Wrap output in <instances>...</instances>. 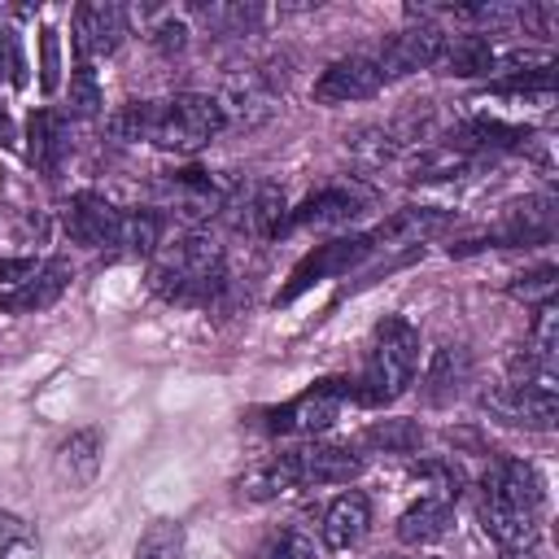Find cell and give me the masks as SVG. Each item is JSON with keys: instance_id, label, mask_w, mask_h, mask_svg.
Masks as SVG:
<instances>
[{"instance_id": "9a60e30c", "label": "cell", "mask_w": 559, "mask_h": 559, "mask_svg": "<svg viewBox=\"0 0 559 559\" xmlns=\"http://www.w3.org/2000/svg\"><path fill=\"white\" fill-rule=\"evenodd\" d=\"M66 288H70V262L66 258H48L17 288L0 293V310H9V314H39V310L57 306Z\"/></svg>"}, {"instance_id": "52a82bcc", "label": "cell", "mask_w": 559, "mask_h": 559, "mask_svg": "<svg viewBox=\"0 0 559 559\" xmlns=\"http://www.w3.org/2000/svg\"><path fill=\"white\" fill-rule=\"evenodd\" d=\"M376 245H371V236L367 231H354V236H341V240H328V245H314L297 266H293V275H288V284L280 288V301H293V297H301L310 284H319V280H332V275H345L349 266H358L367 253H371Z\"/></svg>"}, {"instance_id": "f1b7e54d", "label": "cell", "mask_w": 559, "mask_h": 559, "mask_svg": "<svg viewBox=\"0 0 559 559\" xmlns=\"http://www.w3.org/2000/svg\"><path fill=\"white\" fill-rule=\"evenodd\" d=\"M100 105H105V96H100L96 70H92L87 61H79L74 74H70V114H74V118H96Z\"/></svg>"}, {"instance_id": "83f0119b", "label": "cell", "mask_w": 559, "mask_h": 559, "mask_svg": "<svg viewBox=\"0 0 559 559\" xmlns=\"http://www.w3.org/2000/svg\"><path fill=\"white\" fill-rule=\"evenodd\" d=\"M131 559H183V524L179 520H153L140 533Z\"/></svg>"}, {"instance_id": "8d00e7d4", "label": "cell", "mask_w": 559, "mask_h": 559, "mask_svg": "<svg viewBox=\"0 0 559 559\" xmlns=\"http://www.w3.org/2000/svg\"><path fill=\"white\" fill-rule=\"evenodd\" d=\"M0 144H13V127H9V114L0 109Z\"/></svg>"}, {"instance_id": "4dcf8cb0", "label": "cell", "mask_w": 559, "mask_h": 559, "mask_svg": "<svg viewBox=\"0 0 559 559\" xmlns=\"http://www.w3.org/2000/svg\"><path fill=\"white\" fill-rule=\"evenodd\" d=\"M555 266L546 262V266H533V271H520L515 280H511V293L520 297V301H537V306H546V301H555Z\"/></svg>"}, {"instance_id": "e0dca14e", "label": "cell", "mask_w": 559, "mask_h": 559, "mask_svg": "<svg viewBox=\"0 0 559 559\" xmlns=\"http://www.w3.org/2000/svg\"><path fill=\"white\" fill-rule=\"evenodd\" d=\"M70 153V118L57 109H35L26 118V157L35 170H44L48 179L66 166Z\"/></svg>"}, {"instance_id": "cb8c5ba5", "label": "cell", "mask_w": 559, "mask_h": 559, "mask_svg": "<svg viewBox=\"0 0 559 559\" xmlns=\"http://www.w3.org/2000/svg\"><path fill=\"white\" fill-rule=\"evenodd\" d=\"M524 358H528L533 367H542V371L555 376V367H559V314H555V301L537 306L533 328H528V349H524Z\"/></svg>"}, {"instance_id": "d6986e66", "label": "cell", "mask_w": 559, "mask_h": 559, "mask_svg": "<svg viewBox=\"0 0 559 559\" xmlns=\"http://www.w3.org/2000/svg\"><path fill=\"white\" fill-rule=\"evenodd\" d=\"M467 380H472V354H467L463 345H437V349L428 354L419 393H424L428 406H441V402H454Z\"/></svg>"}, {"instance_id": "7a4b0ae2", "label": "cell", "mask_w": 559, "mask_h": 559, "mask_svg": "<svg viewBox=\"0 0 559 559\" xmlns=\"http://www.w3.org/2000/svg\"><path fill=\"white\" fill-rule=\"evenodd\" d=\"M480 520L485 533L507 550L524 555L542 537V480L533 463L498 454L480 476Z\"/></svg>"}, {"instance_id": "f546056e", "label": "cell", "mask_w": 559, "mask_h": 559, "mask_svg": "<svg viewBox=\"0 0 559 559\" xmlns=\"http://www.w3.org/2000/svg\"><path fill=\"white\" fill-rule=\"evenodd\" d=\"M0 559H39V537L9 511H0Z\"/></svg>"}, {"instance_id": "484cf974", "label": "cell", "mask_w": 559, "mask_h": 559, "mask_svg": "<svg viewBox=\"0 0 559 559\" xmlns=\"http://www.w3.org/2000/svg\"><path fill=\"white\" fill-rule=\"evenodd\" d=\"M192 13L218 35H245L262 22V4H192Z\"/></svg>"}, {"instance_id": "9c48e42d", "label": "cell", "mask_w": 559, "mask_h": 559, "mask_svg": "<svg viewBox=\"0 0 559 559\" xmlns=\"http://www.w3.org/2000/svg\"><path fill=\"white\" fill-rule=\"evenodd\" d=\"M550 201H528L515 205L502 223L485 227L480 236H467L459 245H450V253H476V249H511V245H533V240H550Z\"/></svg>"}, {"instance_id": "277c9868", "label": "cell", "mask_w": 559, "mask_h": 559, "mask_svg": "<svg viewBox=\"0 0 559 559\" xmlns=\"http://www.w3.org/2000/svg\"><path fill=\"white\" fill-rule=\"evenodd\" d=\"M415 371H419V332L406 319L389 314L371 332L362 371L354 380V402H362V406H393L411 389Z\"/></svg>"}, {"instance_id": "603a6c76", "label": "cell", "mask_w": 559, "mask_h": 559, "mask_svg": "<svg viewBox=\"0 0 559 559\" xmlns=\"http://www.w3.org/2000/svg\"><path fill=\"white\" fill-rule=\"evenodd\" d=\"M96 472H100V432H96V428L70 432V437L57 445V476H61L70 489H79V485H87Z\"/></svg>"}, {"instance_id": "5bb4252c", "label": "cell", "mask_w": 559, "mask_h": 559, "mask_svg": "<svg viewBox=\"0 0 559 559\" xmlns=\"http://www.w3.org/2000/svg\"><path fill=\"white\" fill-rule=\"evenodd\" d=\"M367 197L358 188H345V183H328L319 192H310L297 210L284 214L280 231H297V227H332V223H349L354 214H362Z\"/></svg>"}, {"instance_id": "4fadbf2b", "label": "cell", "mask_w": 559, "mask_h": 559, "mask_svg": "<svg viewBox=\"0 0 559 559\" xmlns=\"http://www.w3.org/2000/svg\"><path fill=\"white\" fill-rule=\"evenodd\" d=\"M441 39L445 31L432 26V22H419V26H406L397 35H389L380 44V74L384 79H402V74H415V70H432L437 66V52H441Z\"/></svg>"}, {"instance_id": "30bf717a", "label": "cell", "mask_w": 559, "mask_h": 559, "mask_svg": "<svg viewBox=\"0 0 559 559\" xmlns=\"http://www.w3.org/2000/svg\"><path fill=\"white\" fill-rule=\"evenodd\" d=\"M384 87V74L376 66V57H336L319 79H314V100L319 105H354V100H371Z\"/></svg>"}, {"instance_id": "3957f363", "label": "cell", "mask_w": 559, "mask_h": 559, "mask_svg": "<svg viewBox=\"0 0 559 559\" xmlns=\"http://www.w3.org/2000/svg\"><path fill=\"white\" fill-rule=\"evenodd\" d=\"M227 284V253L210 231H179L153 249L148 288L175 306H210Z\"/></svg>"}, {"instance_id": "5b68a950", "label": "cell", "mask_w": 559, "mask_h": 559, "mask_svg": "<svg viewBox=\"0 0 559 559\" xmlns=\"http://www.w3.org/2000/svg\"><path fill=\"white\" fill-rule=\"evenodd\" d=\"M271 463H275L284 489L349 485V480H358L362 467H367V459H362L358 445H349V441H319V437H306L301 445L280 450Z\"/></svg>"}, {"instance_id": "7c38bea8", "label": "cell", "mask_w": 559, "mask_h": 559, "mask_svg": "<svg viewBox=\"0 0 559 559\" xmlns=\"http://www.w3.org/2000/svg\"><path fill=\"white\" fill-rule=\"evenodd\" d=\"M66 236L74 245H87V249H105V245H118V231H122V210L100 197V192H74L66 201Z\"/></svg>"}, {"instance_id": "8fae6325", "label": "cell", "mask_w": 559, "mask_h": 559, "mask_svg": "<svg viewBox=\"0 0 559 559\" xmlns=\"http://www.w3.org/2000/svg\"><path fill=\"white\" fill-rule=\"evenodd\" d=\"M127 39V9L109 4V0H87L74 9V52L79 61H96L118 52V44Z\"/></svg>"}, {"instance_id": "6da1fadb", "label": "cell", "mask_w": 559, "mask_h": 559, "mask_svg": "<svg viewBox=\"0 0 559 559\" xmlns=\"http://www.w3.org/2000/svg\"><path fill=\"white\" fill-rule=\"evenodd\" d=\"M105 127L118 140H148L157 148L197 153V148H205L227 127V118H223L218 96L175 92L166 100H131V105L114 109Z\"/></svg>"}, {"instance_id": "ac0fdd59", "label": "cell", "mask_w": 559, "mask_h": 559, "mask_svg": "<svg viewBox=\"0 0 559 559\" xmlns=\"http://www.w3.org/2000/svg\"><path fill=\"white\" fill-rule=\"evenodd\" d=\"M162 192H166V201H170L179 214H188V218L214 214V210H223V201H227V188H223L210 170H197V166L170 170V175L162 179Z\"/></svg>"}, {"instance_id": "8992f818", "label": "cell", "mask_w": 559, "mask_h": 559, "mask_svg": "<svg viewBox=\"0 0 559 559\" xmlns=\"http://www.w3.org/2000/svg\"><path fill=\"white\" fill-rule=\"evenodd\" d=\"M345 402H354V380L328 376V380H314L310 389H301L297 397H288L284 406H271L266 411V428L271 432H288V437H319V432H328L336 424Z\"/></svg>"}, {"instance_id": "2e32d148", "label": "cell", "mask_w": 559, "mask_h": 559, "mask_svg": "<svg viewBox=\"0 0 559 559\" xmlns=\"http://www.w3.org/2000/svg\"><path fill=\"white\" fill-rule=\"evenodd\" d=\"M528 140V127H511V122H498V118H467L459 122L441 148L459 153V157H489V153H502V148H520Z\"/></svg>"}, {"instance_id": "4316f807", "label": "cell", "mask_w": 559, "mask_h": 559, "mask_svg": "<svg viewBox=\"0 0 559 559\" xmlns=\"http://www.w3.org/2000/svg\"><path fill=\"white\" fill-rule=\"evenodd\" d=\"M162 245V214L157 210H122L118 249L127 253H153Z\"/></svg>"}, {"instance_id": "d6a6232c", "label": "cell", "mask_w": 559, "mask_h": 559, "mask_svg": "<svg viewBox=\"0 0 559 559\" xmlns=\"http://www.w3.org/2000/svg\"><path fill=\"white\" fill-rule=\"evenodd\" d=\"M266 559H314V537L301 528H288V533H280V542L271 546Z\"/></svg>"}, {"instance_id": "e575fe53", "label": "cell", "mask_w": 559, "mask_h": 559, "mask_svg": "<svg viewBox=\"0 0 559 559\" xmlns=\"http://www.w3.org/2000/svg\"><path fill=\"white\" fill-rule=\"evenodd\" d=\"M0 70L9 74V83H26V66H22V52H17V35L9 26H0Z\"/></svg>"}, {"instance_id": "44dd1931", "label": "cell", "mask_w": 559, "mask_h": 559, "mask_svg": "<svg viewBox=\"0 0 559 559\" xmlns=\"http://www.w3.org/2000/svg\"><path fill=\"white\" fill-rule=\"evenodd\" d=\"M498 66V52L489 44L485 31H459V35H445L441 39V52H437V70L441 74H459V79H480Z\"/></svg>"}, {"instance_id": "836d02e7", "label": "cell", "mask_w": 559, "mask_h": 559, "mask_svg": "<svg viewBox=\"0 0 559 559\" xmlns=\"http://www.w3.org/2000/svg\"><path fill=\"white\" fill-rule=\"evenodd\" d=\"M39 48H44V57H39V83H44V92H57V70H61V57H57V31H52V26H44Z\"/></svg>"}, {"instance_id": "ffe728a7", "label": "cell", "mask_w": 559, "mask_h": 559, "mask_svg": "<svg viewBox=\"0 0 559 559\" xmlns=\"http://www.w3.org/2000/svg\"><path fill=\"white\" fill-rule=\"evenodd\" d=\"M367 528H371V502L358 489H349V493L332 498V507L323 511L319 542L328 550H349V546H358L367 537Z\"/></svg>"}, {"instance_id": "ba28073f", "label": "cell", "mask_w": 559, "mask_h": 559, "mask_svg": "<svg viewBox=\"0 0 559 559\" xmlns=\"http://www.w3.org/2000/svg\"><path fill=\"white\" fill-rule=\"evenodd\" d=\"M223 214L240 236H280V223H284L288 205H284V192L275 183L258 179V183L231 188L227 201H223Z\"/></svg>"}, {"instance_id": "7402d4cb", "label": "cell", "mask_w": 559, "mask_h": 559, "mask_svg": "<svg viewBox=\"0 0 559 559\" xmlns=\"http://www.w3.org/2000/svg\"><path fill=\"white\" fill-rule=\"evenodd\" d=\"M454 524V502L450 498H432V493H419V502H411L402 515H397V542L402 546H432L450 533Z\"/></svg>"}, {"instance_id": "d590c367", "label": "cell", "mask_w": 559, "mask_h": 559, "mask_svg": "<svg viewBox=\"0 0 559 559\" xmlns=\"http://www.w3.org/2000/svg\"><path fill=\"white\" fill-rule=\"evenodd\" d=\"M31 271H35L31 258H0V280H9V284H22Z\"/></svg>"}, {"instance_id": "d4e9b609", "label": "cell", "mask_w": 559, "mask_h": 559, "mask_svg": "<svg viewBox=\"0 0 559 559\" xmlns=\"http://www.w3.org/2000/svg\"><path fill=\"white\" fill-rule=\"evenodd\" d=\"M419 441H424V432H419L415 419H380L362 432V445L380 450V454H415Z\"/></svg>"}, {"instance_id": "1f68e13d", "label": "cell", "mask_w": 559, "mask_h": 559, "mask_svg": "<svg viewBox=\"0 0 559 559\" xmlns=\"http://www.w3.org/2000/svg\"><path fill=\"white\" fill-rule=\"evenodd\" d=\"M148 39H153V48H157V52H166V57H179V52L188 48V26H183L175 13H166V17L153 26V35H148Z\"/></svg>"}]
</instances>
